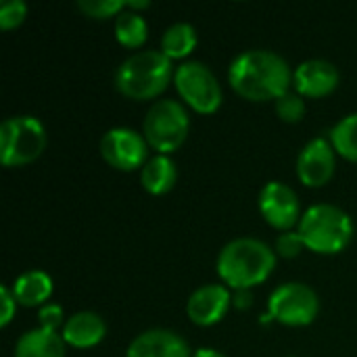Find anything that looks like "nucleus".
I'll list each match as a JSON object with an SVG mask.
<instances>
[{"label":"nucleus","instance_id":"obj_1","mask_svg":"<svg viewBox=\"0 0 357 357\" xmlns=\"http://www.w3.org/2000/svg\"><path fill=\"white\" fill-rule=\"evenodd\" d=\"M228 82L247 100H278L293 84L289 63L272 50L255 48L241 52L228 67Z\"/></svg>","mask_w":357,"mask_h":357},{"label":"nucleus","instance_id":"obj_6","mask_svg":"<svg viewBox=\"0 0 357 357\" xmlns=\"http://www.w3.org/2000/svg\"><path fill=\"white\" fill-rule=\"evenodd\" d=\"M188 130H190L188 111L180 100L174 98L157 100L149 109L142 126V134L149 146L155 149L159 155H169L178 151L186 142Z\"/></svg>","mask_w":357,"mask_h":357},{"label":"nucleus","instance_id":"obj_8","mask_svg":"<svg viewBox=\"0 0 357 357\" xmlns=\"http://www.w3.org/2000/svg\"><path fill=\"white\" fill-rule=\"evenodd\" d=\"M268 310L272 320L284 326H310L320 312L318 293L303 282H287L272 291Z\"/></svg>","mask_w":357,"mask_h":357},{"label":"nucleus","instance_id":"obj_17","mask_svg":"<svg viewBox=\"0 0 357 357\" xmlns=\"http://www.w3.org/2000/svg\"><path fill=\"white\" fill-rule=\"evenodd\" d=\"M13 293L17 303L23 307H44L52 295V278L42 270H29L15 280Z\"/></svg>","mask_w":357,"mask_h":357},{"label":"nucleus","instance_id":"obj_11","mask_svg":"<svg viewBox=\"0 0 357 357\" xmlns=\"http://www.w3.org/2000/svg\"><path fill=\"white\" fill-rule=\"evenodd\" d=\"M337 169L335 146L326 138L310 140L297 159V178L307 188H320L331 182Z\"/></svg>","mask_w":357,"mask_h":357},{"label":"nucleus","instance_id":"obj_22","mask_svg":"<svg viewBox=\"0 0 357 357\" xmlns=\"http://www.w3.org/2000/svg\"><path fill=\"white\" fill-rule=\"evenodd\" d=\"M77 8L90 19H109L126 10L121 0H77Z\"/></svg>","mask_w":357,"mask_h":357},{"label":"nucleus","instance_id":"obj_10","mask_svg":"<svg viewBox=\"0 0 357 357\" xmlns=\"http://www.w3.org/2000/svg\"><path fill=\"white\" fill-rule=\"evenodd\" d=\"M259 211L264 220L282 232H289L297 222H301V203L297 192L282 182H268L259 192Z\"/></svg>","mask_w":357,"mask_h":357},{"label":"nucleus","instance_id":"obj_21","mask_svg":"<svg viewBox=\"0 0 357 357\" xmlns=\"http://www.w3.org/2000/svg\"><path fill=\"white\" fill-rule=\"evenodd\" d=\"M331 144L343 159L357 163V113L345 115L331 130Z\"/></svg>","mask_w":357,"mask_h":357},{"label":"nucleus","instance_id":"obj_19","mask_svg":"<svg viewBox=\"0 0 357 357\" xmlns=\"http://www.w3.org/2000/svg\"><path fill=\"white\" fill-rule=\"evenodd\" d=\"M197 46V31L190 23H174L161 36V52L174 59L188 56Z\"/></svg>","mask_w":357,"mask_h":357},{"label":"nucleus","instance_id":"obj_15","mask_svg":"<svg viewBox=\"0 0 357 357\" xmlns=\"http://www.w3.org/2000/svg\"><path fill=\"white\" fill-rule=\"evenodd\" d=\"M107 335V324L96 312H77L63 326V341L77 349L96 347Z\"/></svg>","mask_w":357,"mask_h":357},{"label":"nucleus","instance_id":"obj_29","mask_svg":"<svg viewBox=\"0 0 357 357\" xmlns=\"http://www.w3.org/2000/svg\"><path fill=\"white\" fill-rule=\"evenodd\" d=\"M192 357H226L222 351H218V349H211V347H201V349H197Z\"/></svg>","mask_w":357,"mask_h":357},{"label":"nucleus","instance_id":"obj_2","mask_svg":"<svg viewBox=\"0 0 357 357\" xmlns=\"http://www.w3.org/2000/svg\"><path fill=\"white\" fill-rule=\"evenodd\" d=\"M276 268V253L259 238H234L218 255V274L234 291H251Z\"/></svg>","mask_w":357,"mask_h":357},{"label":"nucleus","instance_id":"obj_24","mask_svg":"<svg viewBox=\"0 0 357 357\" xmlns=\"http://www.w3.org/2000/svg\"><path fill=\"white\" fill-rule=\"evenodd\" d=\"M27 17V4L23 0H8L0 6V27L15 29Z\"/></svg>","mask_w":357,"mask_h":357},{"label":"nucleus","instance_id":"obj_7","mask_svg":"<svg viewBox=\"0 0 357 357\" xmlns=\"http://www.w3.org/2000/svg\"><path fill=\"white\" fill-rule=\"evenodd\" d=\"M174 84L182 100L197 113L211 115L222 105V86L213 71L201 61H186L176 67Z\"/></svg>","mask_w":357,"mask_h":357},{"label":"nucleus","instance_id":"obj_27","mask_svg":"<svg viewBox=\"0 0 357 357\" xmlns=\"http://www.w3.org/2000/svg\"><path fill=\"white\" fill-rule=\"evenodd\" d=\"M0 297H2V318H0V326H8V322L13 320L15 310H17V299H15L13 289H8L6 284L0 287Z\"/></svg>","mask_w":357,"mask_h":357},{"label":"nucleus","instance_id":"obj_20","mask_svg":"<svg viewBox=\"0 0 357 357\" xmlns=\"http://www.w3.org/2000/svg\"><path fill=\"white\" fill-rule=\"evenodd\" d=\"M115 38L121 46L126 48H138L146 42L149 38V25L142 15L134 10H123L117 15L115 21Z\"/></svg>","mask_w":357,"mask_h":357},{"label":"nucleus","instance_id":"obj_4","mask_svg":"<svg viewBox=\"0 0 357 357\" xmlns=\"http://www.w3.org/2000/svg\"><path fill=\"white\" fill-rule=\"evenodd\" d=\"M297 232L305 249L320 255H337L345 251L354 238V220L337 205L318 203L303 213Z\"/></svg>","mask_w":357,"mask_h":357},{"label":"nucleus","instance_id":"obj_18","mask_svg":"<svg viewBox=\"0 0 357 357\" xmlns=\"http://www.w3.org/2000/svg\"><path fill=\"white\" fill-rule=\"evenodd\" d=\"M176 180H178V169L176 163L169 159V155H155L140 169V184L149 195L169 192Z\"/></svg>","mask_w":357,"mask_h":357},{"label":"nucleus","instance_id":"obj_5","mask_svg":"<svg viewBox=\"0 0 357 357\" xmlns=\"http://www.w3.org/2000/svg\"><path fill=\"white\" fill-rule=\"evenodd\" d=\"M46 149L44 123L33 115L8 117L0 126V161L4 167L33 163Z\"/></svg>","mask_w":357,"mask_h":357},{"label":"nucleus","instance_id":"obj_28","mask_svg":"<svg viewBox=\"0 0 357 357\" xmlns=\"http://www.w3.org/2000/svg\"><path fill=\"white\" fill-rule=\"evenodd\" d=\"M251 303H253V297H251V291H236L234 293V307H238V310H247V307H251Z\"/></svg>","mask_w":357,"mask_h":357},{"label":"nucleus","instance_id":"obj_13","mask_svg":"<svg viewBox=\"0 0 357 357\" xmlns=\"http://www.w3.org/2000/svg\"><path fill=\"white\" fill-rule=\"evenodd\" d=\"M339 69L324 59H310L293 71V84L297 94L307 98H322L337 90Z\"/></svg>","mask_w":357,"mask_h":357},{"label":"nucleus","instance_id":"obj_25","mask_svg":"<svg viewBox=\"0 0 357 357\" xmlns=\"http://www.w3.org/2000/svg\"><path fill=\"white\" fill-rule=\"evenodd\" d=\"M305 249V245H303V238H301V234L299 232H282L280 236H278V241H276V251H278V255H282L284 259H293V257H297L301 251Z\"/></svg>","mask_w":357,"mask_h":357},{"label":"nucleus","instance_id":"obj_3","mask_svg":"<svg viewBox=\"0 0 357 357\" xmlns=\"http://www.w3.org/2000/svg\"><path fill=\"white\" fill-rule=\"evenodd\" d=\"M174 73L176 71L167 54L161 50H140L119 65L115 86L132 100H151L167 88Z\"/></svg>","mask_w":357,"mask_h":357},{"label":"nucleus","instance_id":"obj_14","mask_svg":"<svg viewBox=\"0 0 357 357\" xmlns=\"http://www.w3.org/2000/svg\"><path fill=\"white\" fill-rule=\"evenodd\" d=\"M126 357H192L188 343L167 328H151L138 335L128 351Z\"/></svg>","mask_w":357,"mask_h":357},{"label":"nucleus","instance_id":"obj_26","mask_svg":"<svg viewBox=\"0 0 357 357\" xmlns=\"http://www.w3.org/2000/svg\"><path fill=\"white\" fill-rule=\"evenodd\" d=\"M40 326L42 328H48V331H56L59 326H65L63 324V307L56 305V303H46L44 307H40Z\"/></svg>","mask_w":357,"mask_h":357},{"label":"nucleus","instance_id":"obj_23","mask_svg":"<svg viewBox=\"0 0 357 357\" xmlns=\"http://www.w3.org/2000/svg\"><path fill=\"white\" fill-rule=\"evenodd\" d=\"M276 115L287 121V123H297L303 119L305 115V102H303V96L297 94V92H287L282 94L278 100H276Z\"/></svg>","mask_w":357,"mask_h":357},{"label":"nucleus","instance_id":"obj_30","mask_svg":"<svg viewBox=\"0 0 357 357\" xmlns=\"http://www.w3.org/2000/svg\"><path fill=\"white\" fill-rule=\"evenodd\" d=\"M149 6H151L149 0H128V2H126V8H128V10H134V13H136V10H142V8H149Z\"/></svg>","mask_w":357,"mask_h":357},{"label":"nucleus","instance_id":"obj_12","mask_svg":"<svg viewBox=\"0 0 357 357\" xmlns=\"http://www.w3.org/2000/svg\"><path fill=\"white\" fill-rule=\"evenodd\" d=\"M230 303L232 295L224 284H205L188 297L186 314L197 326H213L226 316Z\"/></svg>","mask_w":357,"mask_h":357},{"label":"nucleus","instance_id":"obj_9","mask_svg":"<svg viewBox=\"0 0 357 357\" xmlns=\"http://www.w3.org/2000/svg\"><path fill=\"white\" fill-rule=\"evenodd\" d=\"M100 155L119 172H134L151 159L144 134L132 128H111L100 140Z\"/></svg>","mask_w":357,"mask_h":357},{"label":"nucleus","instance_id":"obj_16","mask_svg":"<svg viewBox=\"0 0 357 357\" xmlns=\"http://www.w3.org/2000/svg\"><path fill=\"white\" fill-rule=\"evenodd\" d=\"M65 341L56 331L36 328L21 335L15 345V357H65Z\"/></svg>","mask_w":357,"mask_h":357}]
</instances>
